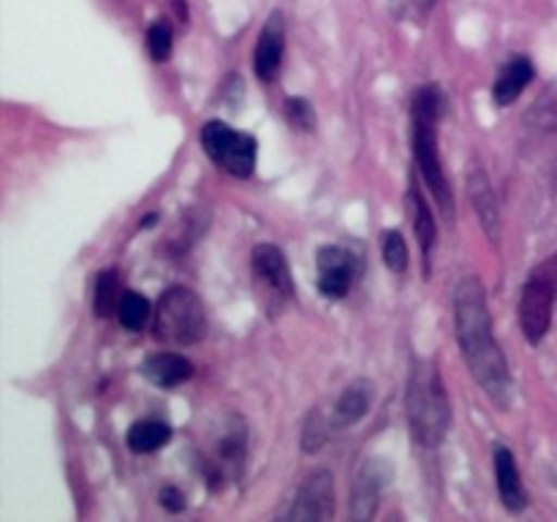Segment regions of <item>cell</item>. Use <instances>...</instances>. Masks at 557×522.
I'll return each instance as SVG.
<instances>
[{"label": "cell", "mask_w": 557, "mask_h": 522, "mask_svg": "<svg viewBox=\"0 0 557 522\" xmlns=\"http://www.w3.org/2000/svg\"><path fill=\"white\" fill-rule=\"evenodd\" d=\"M158 223V215L152 212V215H145V221H141V226H156Z\"/></svg>", "instance_id": "4316f807"}, {"label": "cell", "mask_w": 557, "mask_h": 522, "mask_svg": "<svg viewBox=\"0 0 557 522\" xmlns=\"http://www.w3.org/2000/svg\"><path fill=\"white\" fill-rule=\"evenodd\" d=\"M117 319L125 330H145L147 321H150V302H147L139 291H125L117 304Z\"/></svg>", "instance_id": "44dd1931"}, {"label": "cell", "mask_w": 557, "mask_h": 522, "mask_svg": "<svg viewBox=\"0 0 557 522\" xmlns=\"http://www.w3.org/2000/svg\"><path fill=\"white\" fill-rule=\"evenodd\" d=\"M408 196H411V204H413V228H417L419 245H422L424 259H430V250H433V243H435V217L433 212H430L424 196L419 194L417 185H411V194Z\"/></svg>", "instance_id": "d6986e66"}, {"label": "cell", "mask_w": 557, "mask_h": 522, "mask_svg": "<svg viewBox=\"0 0 557 522\" xmlns=\"http://www.w3.org/2000/svg\"><path fill=\"white\" fill-rule=\"evenodd\" d=\"M419 3H422V5H424V9H430V5H433V3H435V0H419Z\"/></svg>", "instance_id": "83f0119b"}, {"label": "cell", "mask_w": 557, "mask_h": 522, "mask_svg": "<svg viewBox=\"0 0 557 522\" xmlns=\"http://www.w3.org/2000/svg\"><path fill=\"white\" fill-rule=\"evenodd\" d=\"M319 291L330 299H343L357 281V256L341 245H326L319 250Z\"/></svg>", "instance_id": "9c48e42d"}, {"label": "cell", "mask_w": 557, "mask_h": 522, "mask_svg": "<svg viewBox=\"0 0 557 522\" xmlns=\"http://www.w3.org/2000/svg\"><path fill=\"white\" fill-rule=\"evenodd\" d=\"M455 332L473 378L479 381L495 406H509L511 375L506 353L493 335L487 297L479 277H466L455 294Z\"/></svg>", "instance_id": "6da1fadb"}, {"label": "cell", "mask_w": 557, "mask_h": 522, "mask_svg": "<svg viewBox=\"0 0 557 522\" xmlns=\"http://www.w3.org/2000/svg\"><path fill=\"white\" fill-rule=\"evenodd\" d=\"M141 373H145V378L150 381V384L169 389V386H180L183 381H188L190 375H194V364H190L183 353L161 351L145 359Z\"/></svg>", "instance_id": "5bb4252c"}, {"label": "cell", "mask_w": 557, "mask_h": 522, "mask_svg": "<svg viewBox=\"0 0 557 522\" xmlns=\"http://www.w3.org/2000/svg\"><path fill=\"white\" fill-rule=\"evenodd\" d=\"M245 457V427L243 419H228L226 430L218 435L215 449L210 457V482L215 487V478H223L226 473H237Z\"/></svg>", "instance_id": "8fae6325"}, {"label": "cell", "mask_w": 557, "mask_h": 522, "mask_svg": "<svg viewBox=\"0 0 557 522\" xmlns=\"http://www.w3.org/2000/svg\"><path fill=\"white\" fill-rule=\"evenodd\" d=\"M120 297H123V294H117V272L103 270L101 275H98L96 297H92V304H96V315L107 319V315L112 313V310L120 304Z\"/></svg>", "instance_id": "7402d4cb"}, {"label": "cell", "mask_w": 557, "mask_h": 522, "mask_svg": "<svg viewBox=\"0 0 557 522\" xmlns=\"http://www.w3.org/2000/svg\"><path fill=\"white\" fill-rule=\"evenodd\" d=\"M250 270H253L256 291H259V302L270 315L286 308L294 297V281L292 270L286 264V256L275 245H256L253 256H250Z\"/></svg>", "instance_id": "5b68a950"}, {"label": "cell", "mask_w": 557, "mask_h": 522, "mask_svg": "<svg viewBox=\"0 0 557 522\" xmlns=\"http://www.w3.org/2000/svg\"><path fill=\"white\" fill-rule=\"evenodd\" d=\"M172 438V430L169 424L158 422V419H141V422L131 424L128 430V449L136 451V455H147V451L161 449L166 440Z\"/></svg>", "instance_id": "ac0fdd59"}, {"label": "cell", "mask_w": 557, "mask_h": 522, "mask_svg": "<svg viewBox=\"0 0 557 522\" xmlns=\"http://www.w3.org/2000/svg\"><path fill=\"white\" fill-rule=\"evenodd\" d=\"M468 194H471L473 210L479 212V221H482L484 232L490 239L500 237V212H498V199H495L493 188H490V179L482 169L473 166L468 174Z\"/></svg>", "instance_id": "9a60e30c"}, {"label": "cell", "mask_w": 557, "mask_h": 522, "mask_svg": "<svg viewBox=\"0 0 557 522\" xmlns=\"http://www.w3.org/2000/svg\"><path fill=\"white\" fill-rule=\"evenodd\" d=\"M386 476H389V465L384 460L364 462L362 471L357 473V482H354V520H370L375 514V506H379V495Z\"/></svg>", "instance_id": "7c38bea8"}, {"label": "cell", "mask_w": 557, "mask_h": 522, "mask_svg": "<svg viewBox=\"0 0 557 522\" xmlns=\"http://www.w3.org/2000/svg\"><path fill=\"white\" fill-rule=\"evenodd\" d=\"M557 299V253L528 275L520 299V326L528 343H542L553 324V308Z\"/></svg>", "instance_id": "277c9868"}, {"label": "cell", "mask_w": 557, "mask_h": 522, "mask_svg": "<svg viewBox=\"0 0 557 522\" xmlns=\"http://www.w3.org/2000/svg\"><path fill=\"white\" fill-rule=\"evenodd\" d=\"M525 123L536 130H557V82L547 87L525 114Z\"/></svg>", "instance_id": "ffe728a7"}, {"label": "cell", "mask_w": 557, "mask_h": 522, "mask_svg": "<svg viewBox=\"0 0 557 522\" xmlns=\"http://www.w3.org/2000/svg\"><path fill=\"white\" fill-rule=\"evenodd\" d=\"M495 484H498V495L509 511H522L528 506V493L522 487L520 471H517L515 455L506 446L495 449Z\"/></svg>", "instance_id": "4fadbf2b"}, {"label": "cell", "mask_w": 557, "mask_h": 522, "mask_svg": "<svg viewBox=\"0 0 557 522\" xmlns=\"http://www.w3.org/2000/svg\"><path fill=\"white\" fill-rule=\"evenodd\" d=\"M201 147L207 156L239 179H248L256 169V139L228 128L221 120H212L201 128Z\"/></svg>", "instance_id": "8992f818"}, {"label": "cell", "mask_w": 557, "mask_h": 522, "mask_svg": "<svg viewBox=\"0 0 557 522\" xmlns=\"http://www.w3.org/2000/svg\"><path fill=\"white\" fill-rule=\"evenodd\" d=\"M384 261L392 272H406L408 266V245L400 232L384 234Z\"/></svg>", "instance_id": "cb8c5ba5"}, {"label": "cell", "mask_w": 557, "mask_h": 522, "mask_svg": "<svg viewBox=\"0 0 557 522\" xmlns=\"http://www.w3.org/2000/svg\"><path fill=\"white\" fill-rule=\"evenodd\" d=\"M283 112H286L288 125H292L294 130H305V134H310V130L315 128V112L313 107H310V101H305V98H297V96L288 98Z\"/></svg>", "instance_id": "603a6c76"}, {"label": "cell", "mask_w": 557, "mask_h": 522, "mask_svg": "<svg viewBox=\"0 0 557 522\" xmlns=\"http://www.w3.org/2000/svg\"><path fill=\"white\" fill-rule=\"evenodd\" d=\"M370 402H373V384L368 378L351 381L335 402V424L341 427L357 424L368 413Z\"/></svg>", "instance_id": "e0dca14e"}, {"label": "cell", "mask_w": 557, "mask_h": 522, "mask_svg": "<svg viewBox=\"0 0 557 522\" xmlns=\"http://www.w3.org/2000/svg\"><path fill=\"white\" fill-rule=\"evenodd\" d=\"M283 14L275 11V14L267 20L264 30H261L259 44H256L253 65L256 76L261 82H275L277 74H281V60H283V47H286V25H283Z\"/></svg>", "instance_id": "30bf717a"}, {"label": "cell", "mask_w": 557, "mask_h": 522, "mask_svg": "<svg viewBox=\"0 0 557 522\" xmlns=\"http://www.w3.org/2000/svg\"><path fill=\"white\" fill-rule=\"evenodd\" d=\"M147 52L152 60L163 63V60L172 54V30H169L166 22H156V25L147 30Z\"/></svg>", "instance_id": "d4e9b609"}, {"label": "cell", "mask_w": 557, "mask_h": 522, "mask_svg": "<svg viewBox=\"0 0 557 522\" xmlns=\"http://www.w3.org/2000/svg\"><path fill=\"white\" fill-rule=\"evenodd\" d=\"M158 498H161V506L166 511H183L185 509V498L177 487H163Z\"/></svg>", "instance_id": "484cf974"}, {"label": "cell", "mask_w": 557, "mask_h": 522, "mask_svg": "<svg viewBox=\"0 0 557 522\" xmlns=\"http://www.w3.org/2000/svg\"><path fill=\"white\" fill-rule=\"evenodd\" d=\"M406 411H408V427H411V438L419 446H438L444 440L446 430H449L451 408L449 395L444 389V381L435 364L417 362L408 378V395H406Z\"/></svg>", "instance_id": "7a4b0ae2"}, {"label": "cell", "mask_w": 557, "mask_h": 522, "mask_svg": "<svg viewBox=\"0 0 557 522\" xmlns=\"http://www.w3.org/2000/svg\"><path fill=\"white\" fill-rule=\"evenodd\" d=\"M156 337L166 346H194L207 335V315L196 291L174 286L156 304Z\"/></svg>", "instance_id": "3957f363"}, {"label": "cell", "mask_w": 557, "mask_h": 522, "mask_svg": "<svg viewBox=\"0 0 557 522\" xmlns=\"http://www.w3.org/2000/svg\"><path fill=\"white\" fill-rule=\"evenodd\" d=\"M533 79V63L528 58H511L504 65V71L498 74L493 85V98L498 107H509L520 98V92L531 85Z\"/></svg>", "instance_id": "2e32d148"}, {"label": "cell", "mask_w": 557, "mask_h": 522, "mask_svg": "<svg viewBox=\"0 0 557 522\" xmlns=\"http://www.w3.org/2000/svg\"><path fill=\"white\" fill-rule=\"evenodd\" d=\"M332 514H335V484H332V473L313 471L305 478L302 487H299L292 511H288V520L315 522L330 520Z\"/></svg>", "instance_id": "ba28073f"}, {"label": "cell", "mask_w": 557, "mask_h": 522, "mask_svg": "<svg viewBox=\"0 0 557 522\" xmlns=\"http://www.w3.org/2000/svg\"><path fill=\"white\" fill-rule=\"evenodd\" d=\"M435 125H438V120L413 114V156H417L419 174H422L424 183L430 185L435 199L441 201V210H444L446 215H451V190L449 185H446L444 166H441L438 130H435Z\"/></svg>", "instance_id": "52a82bcc"}]
</instances>
